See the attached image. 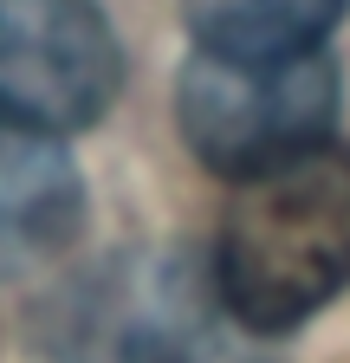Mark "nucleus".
Returning <instances> with one entry per match:
<instances>
[{"instance_id":"f03ea898","label":"nucleus","mask_w":350,"mask_h":363,"mask_svg":"<svg viewBox=\"0 0 350 363\" xmlns=\"http://www.w3.org/2000/svg\"><path fill=\"white\" fill-rule=\"evenodd\" d=\"M39 363H259L253 331L182 247H130L98 259L39 311Z\"/></svg>"},{"instance_id":"f257e3e1","label":"nucleus","mask_w":350,"mask_h":363,"mask_svg":"<svg viewBox=\"0 0 350 363\" xmlns=\"http://www.w3.org/2000/svg\"><path fill=\"white\" fill-rule=\"evenodd\" d=\"M208 266L253 337H286L318 318L350 286V143L324 136L240 175Z\"/></svg>"},{"instance_id":"7ed1b4c3","label":"nucleus","mask_w":350,"mask_h":363,"mask_svg":"<svg viewBox=\"0 0 350 363\" xmlns=\"http://www.w3.org/2000/svg\"><path fill=\"white\" fill-rule=\"evenodd\" d=\"M175 123L201 169L240 182L331 136L337 65L324 59V45L312 52H208L195 45L182 84H175Z\"/></svg>"},{"instance_id":"423d86ee","label":"nucleus","mask_w":350,"mask_h":363,"mask_svg":"<svg viewBox=\"0 0 350 363\" xmlns=\"http://www.w3.org/2000/svg\"><path fill=\"white\" fill-rule=\"evenodd\" d=\"M350 0H182V20L208 52H312Z\"/></svg>"},{"instance_id":"20e7f679","label":"nucleus","mask_w":350,"mask_h":363,"mask_svg":"<svg viewBox=\"0 0 350 363\" xmlns=\"http://www.w3.org/2000/svg\"><path fill=\"white\" fill-rule=\"evenodd\" d=\"M123 91V45L98 0H0V123L91 130Z\"/></svg>"},{"instance_id":"39448f33","label":"nucleus","mask_w":350,"mask_h":363,"mask_svg":"<svg viewBox=\"0 0 350 363\" xmlns=\"http://www.w3.org/2000/svg\"><path fill=\"white\" fill-rule=\"evenodd\" d=\"M84 227V182L65 136L0 123V279L52 266Z\"/></svg>"}]
</instances>
